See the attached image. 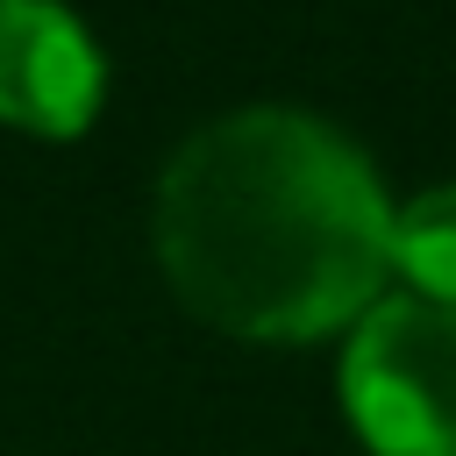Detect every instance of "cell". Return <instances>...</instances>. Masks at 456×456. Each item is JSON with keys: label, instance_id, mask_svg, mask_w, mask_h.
<instances>
[{"label": "cell", "instance_id": "cell-2", "mask_svg": "<svg viewBox=\"0 0 456 456\" xmlns=\"http://www.w3.org/2000/svg\"><path fill=\"white\" fill-rule=\"evenodd\" d=\"M342 399L378 456H456V306L378 299L342 349Z\"/></svg>", "mask_w": 456, "mask_h": 456}, {"label": "cell", "instance_id": "cell-3", "mask_svg": "<svg viewBox=\"0 0 456 456\" xmlns=\"http://www.w3.org/2000/svg\"><path fill=\"white\" fill-rule=\"evenodd\" d=\"M107 64L86 21L57 0H0V121L28 135H78L100 114Z\"/></svg>", "mask_w": 456, "mask_h": 456}, {"label": "cell", "instance_id": "cell-4", "mask_svg": "<svg viewBox=\"0 0 456 456\" xmlns=\"http://www.w3.org/2000/svg\"><path fill=\"white\" fill-rule=\"evenodd\" d=\"M392 264L420 285V299L456 306V178L392 207Z\"/></svg>", "mask_w": 456, "mask_h": 456}, {"label": "cell", "instance_id": "cell-1", "mask_svg": "<svg viewBox=\"0 0 456 456\" xmlns=\"http://www.w3.org/2000/svg\"><path fill=\"white\" fill-rule=\"evenodd\" d=\"M150 228L171 292L249 342L363 321L392 271L378 164L306 107H235L192 128L157 178Z\"/></svg>", "mask_w": 456, "mask_h": 456}]
</instances>
